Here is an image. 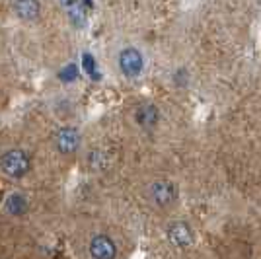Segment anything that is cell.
I'll return each instance as SVG.
<instances>
[{"instance_id":"4","label":"cell","mask_w":261,"mask_h":259,"mask_svg":"<svg viewBox=\"0 0 261 259\" xmlns=\"http://www.w3.org/2000/svg\"><path fill=\"white\" fill-rule=\"evenodd\" d=\"M148 195H150V201L154 205L164 209V206H170L177 199V187L168 179H158L150 185Z\"/></svg>"},{"instance_id":"1","label":"cell","mask_w":261,"mask_h":259,"mask_svg":"<svg viewBox=\"0 0 261 259\" xmlns=\"http://www.w3.org/2000/svg\"><path fill=\"white\" fill-rule=\"evenodd\" d=\"M0 170L12 179H22L32 170V158L22 148H12L0 156Z\"/></svg>"},{"instance_id":"10","label":"cell","mask_w":261,"mask_h":259,"mask_svg":"<svg viewBox=\"0 0 261 259\" xmlns=\"http://www.w3.org/2000/svg\"><path fill=\"white\" fill-rule=\"evenodd\" d=\"M4 209H6L10 215L20 216L28 211V199H25L22 193H12L10 197L6 199V203H4Z\"/></svg>"},{"instance_id":"7","label":"cell","mask_w":261,"mask_h":259,"mask_svg":"<svg viewBox=\"0 0 261 259\" xmlns=\"http://www.w3.org/2000/svg\"><path fill=\"white\" fill-rule=\"evenodd\" d=\"M39 0H16L14 2V12L16 16L23 20V22H32V20H37L39 16Z\"/></svg>"},{"instance_id":"9","label":"cell","mask_w":261,"mask_h":259,"mask_svg":"<svg viewBox=\"0 0 261 259\" xmlns=\"http://www.w3.org/2000/svg\"><path fill=\"white\" fill-rule=\"evenodd\" d=\"M61 6L66 12V16L70 18V22L74 23L76 28H82L86 23V14L82 10L78 0H61Z\"/></svg>"},{"instance_id":"6","label":"cell","mask_w":261,"mask_h":259,"mask_svg":"<svg viewBox=\"0 0 261 259\" xmlns=\"http://www.w3.org/2000/svg\"><path fill=\"white\" fill-rule=\"evenodd\" d=\"M80 144V133L74 127H63L55 135V146L61 154H72Z\"/></svg>"},{"instance_id":"8","label":"cell","mask_w":261,"mask_h":259,"mask_svg":"<svg viewBox=\"0 0 261 259\" xmlns=\"http://www.w3.org/2000/svg\"><path fill=\"white\" fill-rule=\"evenodd\" d=\"M135 119H137V123L141 125L142 129H152L158 125V108H154L150 103H146V106H141V108L137 109V113H135Z\"/></svg>"},{"instance_id":"3","label":"cell","mask_w":261,"mask_h":259,"mask_svg":"<svg viewBox=\"0 0 261 259\" xmlns=\"http://www.w3.org/2000/svg\"><path fill=\"white\" fill-rule=\"evenodd\" d=\"M88 253L92 259H115L117 257V244L108 234H96L88 244Z\"/></svg>"},{"instance_id":"2","label":"cell","mask_w":261,"mask_h":259,"mask_svg":"<svg viewBox=\"0 0 261 259\" xmlns=\"http://www.w3.org/2000/svg\"><path fill=\"white\" fill-rule=\"evenodd\" d=\"M117 65H119V70L123 76H127V78H137V76H141L142 70H144V57H142V53L139 49H135V47H125L119 53Z\"/></svg>"},{"instance_id":"5","label":"cell","mask_w":261,"mask_h":259,"mask_svg":"<svg viewBox=\"0 0 261 259\" xmlns=\"http://www.w3.org/2000/svg\"><path fill=\"white\" fill-rule=\"evenodd\" d=\"M166 238L175 248H189L193 244V230L187 222H172L166 228Z\"/></svg>"}]
</instances>
